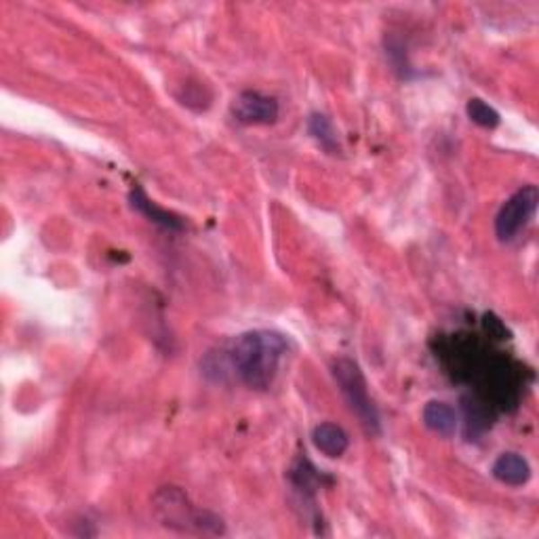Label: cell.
<instances>
[{
  "mask_svg": "<svg viewBox=\"0 0 539 539\" xmlns=\"http://www.w3.org/2000/svg\"><path fill=\"white\" fill-rule=\"evenodd\" d=\"M312 443H314V446L323 455L341 457L348 451V443H350V440H348L344 428L327 421V424L314 428V432H312Z\"/></svg>",
  "mask_w": 539,
  "mask_h": 539,
  "instance_id": "obj_9",
  "label": "cell"
},
{
  "mask_svg": "<svg viewBox=\"0 0 539 539\" xmlns=\"http://www.w3.org/2000/svg\"><path fill=\"white\" fill-rule=\"evenodd\" d=\"M465 112H468V119L474 122V125H479L482 128H495L499 125L498 110L491 108L482 100H479V97H474V100L468 102Z\"/></svg>",
  "mask_w": 539,
  "mask_h": 539,
  "instance_id": "obj_12",
  "label": "cell"
},
{
  "mask_svg": "<svg viewBox=\"0 0 539 539\" xmlns=\"http://www.w3.org/2000/svg\"><path fill=\"white\" fill-rule=\"evenodd\" d=\"M232 116L241 125H272L278 119V103L274 97L257 91H243L232 102Z\"/></svg>",
  "mask_w": 539,
  "mask_h": 539,
  "instance_id": "obj_5",
  "label": "cell"
},
{
  "mask_svg": "<svg viewBox=\"0 0 539 539\" xmlns=\"http://www.w3.org/2000/svg\"><path fill=\"white\" fill-rule=\"evenodd\" d=\"M424 424L428 430H432L434 434H440V437L449 438L455 434L457 430V413L451 404H446L443 401H432L424 407Z\"/></svg>",
  "mask_w": 539,
  "mask_h": 539,
  "instance_id": "obj_8",
  "label": "cell"
},
{
  "mask_svg": "<svg viewBox=\"0 0 539 539\" xmlns=\"http://www.w3.org/2000/svg\"><path fill=\"white\" fill-rule=\"evenodd\" d=\"M333 377L346 398L348 407L357 415L365 432L371 434V437H377L382 432V420H379L377 407L371 401L367 379L360 367L350 358H337L333 363Z\"/></svg>",
  "mask_w": 539,
  "mask_h": 539,
  "instance_id": "obj_3",
  "label": "cell"
},
{
  "mask_svg": "<svg viewBox=\"0 0 539 539\" xmlns=\"http://www.w3.org/2000/svg\"><path fill=\"white\" fill-rule=\"evenodd\" d=\"M491 472L495 479L510 487H523L531 479V465L518 453H501Z\"/></svg>",
  "mask_w": 539,
  "mask_h": 539,
  "instance_id": "obj_7",
  "label": "cell"
},
{
  "mask_svg": "<svg viewBox=\"0 0 539 539\" xmlns=\"http://www.w3.org/2000/svg\"><path fill=\"white\" fill-rule=\"evenodd\" d=\"M539 202V192L535 186H525L518 192H514L510 199L504 202L498 217H495V234L499 241H512L526 224L531 222V217L535 216Z\"/></svg>",
  "mask_w": 539,
  "mask_h": 539,
  "instance_id": "obj_4",
  "label": "cell"
},
{
  "mask_svg": "<svg viewBox=\"0 0 539 539\" xmlns=\"http://www.w3.org/2000/svg\"><path fill=\"white\" fill-rule=\"evenodd\" d=\"M310 135L321 144L323 150L331 152V155H337L340 152V139H337V131L327 116L323 114H314L308 122Z\"/></svg>",
  "mask_w": 539,
  "mask_h": 539,
  "instance_id": "obj_10",
  "label": "cell"
},
{
  "mask_svg": "<svg viewBox=\"0 0 539 539\" xmlns=\"http://www.w3.org/2000/svg\"><path fill=\"white\" fill-rule=\"evenodd\" d=\"M485 331L491 337H495V340H506V335H508V329L504 327V323L499 321L498 316H493V314H487L485 316Z\"/></svg>",
  "mask_w": 539,
  "mask_h": 539,
  "instance_id": "obj_14",
  "label": "cell"
},
{
  "mask_svg": "<svg viewBox=\"0 0 539 539\" xmlns=\"http://www.w3.org/2000/svg\"><path fill=\"white\" fill-rule=\"evenodd\" d=\"M128 202H131V207L137 213H142L146 219H150L152 224L161 225L164 230H181L183 222L181 217L173 216V213L161 209V207L156 205L155 200L148 199V194L144 192L142 188H133L131 194H128Z\"/></svg>",
  "mask_w": 539,
  "mask_h": 539,
  "instance_id": "obj_6",
  "label": "cell"
},
{
  "mask_svg": "<svg viewBox=\"0 0 539 539\" xmlns=\"http://www.w3.org/2000/svg\"><path fill=\"white\" fill-rule=\"evenodd\" d=\"M155 512L163 526L180 533H200V535H222L224 520L209 510L194 508L186 493L177 487H163L155 495Z\"/></svg>",
  "mask_w": 539,
  "mask_h": 539,
  "instance_id": "obj_2",
  "label": "cell"
},
{
  "mask_svg": "<svg viewBox=\"0 0 539 539\" xmlns=\"http://www.w3.org/2000/svg\"><path fill=\"white\" fill-rule=\"evenodd\" d=\"M289 479L293 482V487L297 489V491L304 493H314L316 485H318V472L314 465H312L308 459H297L296 464H293V468L289 472Z\"/></svg>",
  "mask_w": 539,
  "mask_h": 539,
  "instance_id": "obj_11",
  "label": "cell"
},
{
  "mask_svg": "<svg viewBox=\"0 0 539 539\" xmlns=\"http://www.w3.org/2000/svg\"><path fill=\"white\" fill-rule=\"evenodd\" d=\"M464 411H465V418H468V426L474 428V430H487L489 426H491V420L493 415L489 413L487 404L481 402L479 398H465L464 401Z\"/></svg>",
  "mask_w": 539,
  "mask_h": 539,
  "instance_id": "obj_13",
  "label": "cell"
},
{
  "mask_svg": "<svg viewBox=\"0 0 539 539\" xmlns=\"http://www.w3.org/2000/svg\"><path fill=\"white\" fill-rule=\"evenodd\" d=\"M287 352L285 337L277 331H249L238 335L228 350V363L251 390H268Z\"/></svg>",
  "mask_w": 539,
  "mask_h": 539,
  "instance_id": "obj_1",
  "label": "cell"
}]
</instances>
